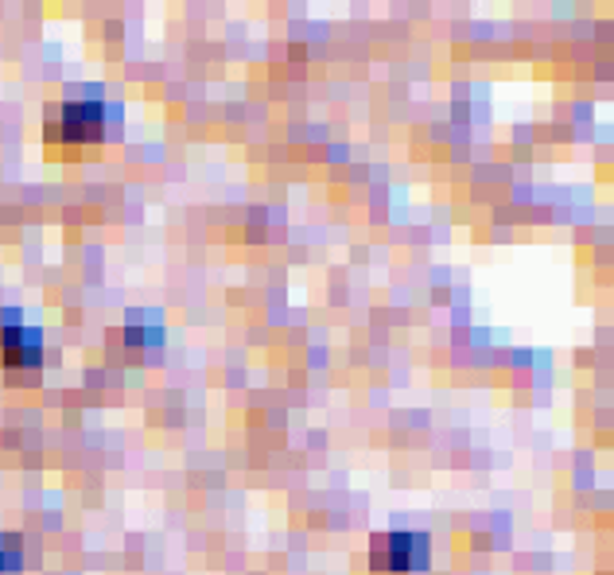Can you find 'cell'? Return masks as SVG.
Instances as JSON below:
<instances>
[{"label": "cell", "instance_id": "obj_1", "mask_svg": "<svg viewBox=\"0 0 614 575\" xmlns=\"http://www.w3.org/2000/svg\"><path fill=\"white\" fill-rule=\"evenodd\" d=\"M428 556L432 549L424 533H377L369 544V564L377 572H424Z\"/></svg>", "mask_w": 614, "mask_h": 575}, {"label": "cell", "instance_id": "obj_2", "mask_svg": "<svg viewBox=\"0 0 614 575\" xmlns=\"http://www.w3.org/2000/svg\"><path fill=\"white\" fill-rule=\"evenodd\" d=\"M55 129L63 140L83 144V140L101 137V129H106V109H101V101H66V106L58 109Z\"/></svg>", "mask_w": 614, "mask_h": 575}, {"label": "cell", "instance_id": "obj_3", "mask_svg": "<svg viewBox=\"0 0 614 575\" xmlns=\"http://www.w3.org/2000/svg\"><path fill=\"white\" fill-rule=\"evenodd\" d=\"M0 354H4L9 370H32V366H40V335L24 330L20 323H9L0 335Z\"/></svg>", "mask_w": 614, "mask_h": 575}, {"label": "cell", "instance_id": "obj_4", "mask_svg": "<svg viewBox=\"0 0 614 575\" xmlns=\"http://www.w3.org/2000/svg\"><path fill=\"white\" fill-rule=\"evenodd\" d=\"M0 575H20V552L0 549Z\"/></svg>", "mask_w": 614, "mask_h": 575}]
</instances>
